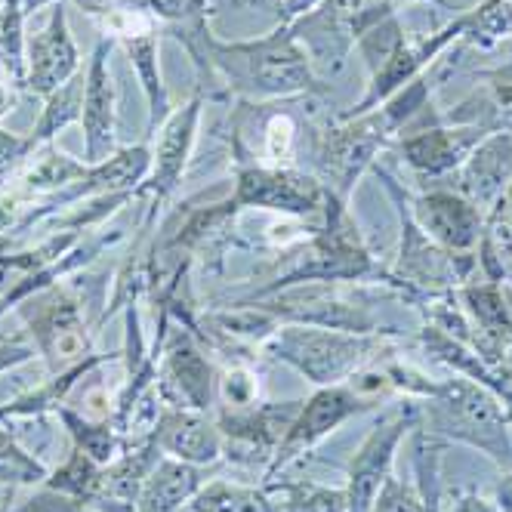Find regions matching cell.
<instances>
[{
  "label": "cell",
  "instance_id": "1",
  "mask_svg": "<svg viewBox=\"0 0 512 512\" xmlns=\"http://www.w3.org/2000/svg\"><path fill=\"white\" fill-rule=\"evenodd\" d=\"M207 53L219 84L226 87V93H238L241 99H290L327 93L290 22H278L263 38L241 44H226L210 34Z\"/></svg>",
  "mask_w": 512,
  "mask_h": 512
},
{
  "label": "cell",
  "instance_id": "2",
  "mask_svg": "<svg viewBox=\"0 0 512 512\" xmlns=\"http://www.w3.org/2000/svg\"><path fill=\"white\" fill-rule=\"evenodd\" d=\"M417 408L420 426L429 435L482 451L503 472L512 469V420L503 401L488 386L460 374L448 380H432L426 395L417 398Z\"/></svg>",
  "mask_w": 512,
  "mask_h": 512
},
{
  "label": "cell",
  "instance_id": "3",
  "mask_svg": "<svg viewBox=\"0 0 512 512\" xmlns=\"http://www.w3.org/2000/svg\"><path fill=\"white\" fill-rule=\"evenodd\" d=\"M463 34H466L463 13L454 16L445 28L426 34V38H420V41L405 38V28H401L398 16H386L380 25H374L358 41V53L371 71V84H368V90H364V96L358 99V105L340 112V118H355V115L371 112V108L386 102L392 93L408 87L445 50L460 44Z\"/></svg>",
  "mask_w": 512,
  "mask_h": 512
},
{
  "label": "cell",
  "instance_id": "4",
  "mask_svg": "<svg viewBox=\"0 0 512 512\" xmlns=\"http://www.w3.org/2000/svg\"><path fill=\"white\" fill-rule=\"evenodd\" d=\"M266 355L290 364L321 389L349 383L358 371L386 358L389 343L386 334H349L331 327L290 324L266 340Z\"/></svg>",
  "mask_w": 512,
  "mask_h": 512
},
{
  "label": "cell",
  "instance_id": "5",
  "mask_svg": "<svg viewBox=\"0 0 512 512\" xmlns=\"http://www.w3.org/2000/svg\"><path fill=\"white\" fill-rule=\"evenodd\" d=\"M392 142L395 133L386 127L377 108L355 118L334 115L312 136V155H315L321 186L340 201H349L361 173L371 170L377 155L386 152Z\"/></svg>",
  "mask_w": 512,
  "mask_h": 512
},
{
  "label": "cell",
  "instance_id": "6",
  "mask_svg": "<svg viewBox=\"0 0 512 512\" xmlns=\"http://www.w3.org/2000/svg\"><path fill=\"white\" fill-rule=\"evenodd\" d=\"M386 16H395V7L386 0H324L312 13L290 22V28L309 53L312 68L337 75L358 41Z\"/></svg>",
  "mask_w": 512,
  "mask_h": 512
},
{
  "label": "cell",
  "instance_id": "7",
  "mask_svg": "<svg viewBox=\"0 0 512 512\" xmlns=\"http://www.w3.org/2000/svg\"><path fill=\"white\" fill-rule=\"evenodd\" d=\"M28 334L34 337V349L44 355L50 374H62L78 368L93 352V334L87 324L84 300L62 284H53L41 294L25 300Z\"/></svg>",
  "mask_w": 512,
  "mask_h": 512
},
{
  "label": "cell",
  "instance_id": "8",
  "mask_svg": "<svg viewBox=\"0 0 512 512\" xmlns=\"http://www.w3.org/2000/svg\"><path fill=\"white\" fill-rule=\"evenodd\" d=\"M491 130L479 124H451L445 115L435 112V105H429L426 112H420L405 130L398 133V139L389 149L398 152V158L405 161L417 176L423 179H442L451 176L463 167L469 152L479 145Z\"/></svg>",
  "mask_w": 512,
  "mask_h": 512
},
{
  "label": "cell",
  "instance_id": "9",
  "mask_svg": "<svg viewBox=\"0 0 512 512\" xmlns=\"http://www.w3.org/2000/svg\"><path fill=\"white\" fill-rule=\"evenodd\" d=\"M380 401L371 398V395H361L355 386L349 383H340V386H321L315 395H309L294 423H290L287 435L281 438V445L266 469V482L278 479V472L284 466H290L297 457H303L306 451H312L321 438H327L331 432H337L346 420L352 417H361L368 411H377Z\"/></svg>",
  "mask_w": 512,
  "mask_h": 512
},
{
  "label": "cell",
  "instance_id": "10",
  "mask_svg": "<svg viewBox=\"0 0 512 512\" xmlns=\"http://www.w3.org/2000/svg\"><path fill=\"white\" fill-rule=\"evenodd\" d=\"M327 189L312 173L297 167H263L250 161V155L235 149V195L232 204L281 210L290 216H315L324 213Z\"/></svg>",
  "mask_w": 512,
  "mask_h": 512
},
{
  "label": "cell",
  "instance_id": "11",
  "mask_svg": "<svg viewBox=\"0 0 512 512\" xmlns=\"http://www.w3.org/2000/svg\"><path fill=\"white\" fill-rule=\"evenodd\" d=\"M417 423H420L417 398H405L401 405L389 408L374 423V429L355 451L349 472H346V494H349L352 512H371L380 488L392 475V463H395L401 442L408 438V432H414Z\"/></svg>",
  "mask_w": 512,
  "mask_h": 512
},
{
  "label": "cell",
  "instance_id": "12",
  "mask_svg": "<svg viewBox=\"0 0 512 512\" xmlns=\"http://www.w3.org/2000/svg\"><path fill=\"white\" fill-rule=\"evenodd\" d=\"M300 405L303 401H269V405H253L241 411L219 408L216 426L219 435H223V457L244 469H269Z\"/></svg>",
  "mask_w": 512,
  "mask_h": 512
},
{
  "label": "cell",
  "instance_id": "13",
  "mask_svg": "<svg viewBox=\"0 0 512 512\" xmlns=\"http://www.w3.org/2000/svg\"><path fill=\"white\" fill-rule=\"evenodd\" d=\"M201 112H204V96L195 93L186 105L173 108L167 115V121L158 127L155 133V149H152V167L149 176L136 189L133 198H149L152 210H149V223L155 219L158 207L179 189V179L189 167L192 149H195V136H198V124H201Z\"/></svg>",
  "mask_w": 512,
  "mask_h": 512
},
{
  "label": "cell",
  "instance_id": "14",
  "mask_svg": "<svg viewBox=\"0 0 512 512\" xmlns=\"http://www.w3.org/2000/svg\"><path fill=\"white\" fill-rule=\"evenodd\" d=\"M158 392L164 405L192 408L210 414L219 398V377L207 355L198 349L192 334L176 331L170 340L164 337L161 364H158Z\"/></svg>",
  "mask_w": 512,
  "mask_h": 512
},
{
  "label": "cell",
  "instance_id": "15",
  "mask_svg": "<svg viewBox=\"0 0 512 512\" xmlns=\"http://www.w3.org/2000/svg\"><path fill=\"white\" fill-rule=\"evenodd\" d=\"M408 210L414 223L451 253H475L485 229V213L466 201L457 189H429L408 195Z\"/></svg>",
  "mask_w": 512,
  "mask_h": 512
},
{
  "label": "cell",
  "instance_id": "16",
  "mask_svg": "<svg viewBox=\"0 0 512 512\" xmlns=\"http://www.w3.org/2000/svg\"><path fill=\"white\" fill-rule=\"evenodd\" d=\"M115 41L102 38L96 41V50L87 62V87H84V164H102L112 158L115 149V124H118V93L112 81V65H108V53H112Z\"/></svg>",
  "mask_w": 512,
  "mask_h": 512
},
{
  "label": "cell",
  "instance_id": "17",
  "mask_svg": "<svg viewBox=\"0 0 512 512\" xmlns=\"http://www.w3.org/2000/svg\"><path fill=\"white\" fill-rule=\"evenodd\" d=\"M81 71V53L68 31V13L59 4H53L50 22L28 38V75L25 90L34 96H50L65 81H71Z\"/></svg>",
  "mask_w": 512,
  "mask_h": 512
},
{
  "label": "cell",
  "instance_id": "18",
  "mask_svg": "<svg viewBox=\"0 0 512 512\" xmlns=\"http://www.w3.org/2000/svg\"><path fill=\"white\" fill-rule=\"evenodd\" d=\"M149 438L158 445L164 457L195 463V466H213L223 457V435H219L216 420L210 414L164 405Z\"/></svg>",
  "mask_w": 512,
  "mask_h": 512
},
{
  "label": "cell",
  "instance_id": "19",
  "mask_svg": "<svg viewBox=\"0 0 512 512\" xmlns=\"http://www.w3.org/2000/svg\"><path fill=\"white\" fill-rule=\"evenodd\" d=\"M509 182H512V133L494 130L475 145L463 167L457 170V192L482 213H488L494 201L506 192Z\"/></svg>",
  "mask_w": 512,
  "mask_h": 512
},
{
  "label": "cell",
  "instance_id": "20",
  "mask_svg": "<svg viewBox=\"0 0 512 512\" xmlns=\"http://www.w3.org/2000/svg\"><path fill=\"white\" fill-rule=\"evenodd\" d=\"M164 454L152 438H145L139 445H130L118 460L102 466V479L96 488V497L90 509L96 512H136V500L142 494V485L149 479V472L158 466Z\"/></svg>",
  "mask_w": 512,
  "mask_h": 512
},
{
  "label": "cell",
  "instance_id": "21",
  "mask_svg": "<svg viewBox=\"0 0 512 512\" xmlns=\"http://www.w3.org/2000/svg\"><path fill=\"white\" fill-rule=\"evenodd\" d=\"M87 173L84 161H75L71 155L53 149V145H44V149L34 152L25 167L10 179V192L22 201V204H34V201H47L56 192L68 189L71 182H78Z\"/></svg>",
  "mask_w": 512,
  "mask_h": 512
},
{
  "label": "cell",
  "instance_id": "22",
  "mask_svg": "<svg viewBox=\"0 0 512 512\" xmlns=\"http://www.w3.org/2000/svg\"><path fill=\"white\" fill-rule=\"evenodd\" d=\"M207 466L161 457L136 500V512H179L207 485Z\"/></svg>",
  "mask_w": 512,
  "mask_h": 512
},
{
  "label": "cell",
  "instance_id": "23",
  "mask_svg": "<svg viewBox=\"0 0 512 512\" xmlns=\"http://www.w3.org/2000/svg\"><path fill=\"white\" fill-rule=\"evenodd\" d=\"M479 266L485 269L488 281L506 284L512 275V182L506 192L494 201V207L485 213V229L479 241Z\"/></svg>",
  "mask_w": 512,
  "mask_h": 512
},
{
  "label": "cell",
  "instance_id": "24",
  "mask_svg": "<svg viewBox=\"0 0 512 512\" xmlns=\"http://www.w3.org/2000/svg\"><path fill=\"white\" fill-rule=\"evenodd\" d=\"M56 417L62 420L68 438H71V448L84 451L90 460H96L99 466H108L112 460H118L130 442L127 435L112 423V420H93V417H84L78 411H71L68 405H59L56 408Z\"/></svg>",
  "mask_w": 512,
  "mask_h": 512
},
{
  "label": "cell",
  "instance_id": "25",
  "mask_svg": "<svg viewBox=\"0 0 512 512\" xmlns=\"http://www.w3.org/2000/svg\"><path fill=\"white\" fill-rule=\"evenodd\" d=\"M84 87H87V71L81 68L75 78L65 81L59 90H53L44 99V112H41L38 124H34L31 133H28L34 149H44V145H50V139L59 130H65L68 124L81 121V112H84Z\"/></svg>",
  "mask_w": 512,
  "mask_h": 512
},
{
  "label": "cell",
  "instance_id": "26",
  "mask_svg": "<svg viewBox=\"0 0 512 512\" xmlns=\"http://www.w3.org/2000/svg\"><path fill=\"white\" fill-rule=\"evenodd\" d=\"M0 75L13 90H25L28 38L22 0H4V10H0Z\"/></svg>",
  "mask_w": 512,
  "mask_h": 512
},
{
  "label": "cell",
  "instance_id": "27",
  "mask_svg": "<svg viewBox=\"0 0 512 512\" xmlns=\"http://www.w3.org/2000/svg\"><path fill=\"white\" fill-rule=\"evenodd\" d=\"M266 494H281L275 512H352L346 488H324L309 479L297 482H266Z\"/></svg>",
  "mask_w": 512,
  "mask_h": 512
},
{
  "label": "cell",
  "instance_id": "28",
  "mask_svg": "<svg viewBox=\"0 0 512 512\" xmlns=\"http://www.w3.org/2000/svg\"><path fill=\"white\" fill-rule=\"evenodd\" d=\"M189 509L192 512H275V503L269 500L266 491L216 479V482H207L189 500Z\"/></svg>",
  "mask_w": 512,
  "mask_h": 512
},
{
  "label": "cell",
  "instance_id": "29",
  "mask_svg": "<svg viewBox=\"0 0 512 512\" xmlns=\"http://www.w3.org/2000/svg\"><path fill=\"white\" fill-rule=\"evenodd\" d=\"M463 19H466V34H463L466 47L491 50L500 41L512 38V4L509 0H482L479 7L466 10Z\"/></svg>",
  "mask_w": 512,
  "mask_h": 512
},
{
  "label": "cell",
  "instance_id": "30",
  "mask_svg": "<svg viewBox=\"0 0 512 512\" xmlns=\"http://www.w3.org/2000/svg\"><path fill=\"white\" fill-rule=\"evenodd\" d=\"M99 479H102V466L96 460H90L84 451L71 448V454L65 457L62 466H56L50 475H47V488L65 494V497H75L81 503H93L96 497V488H99Z\"/></svg>",
  "mask_w": 512,
  "mask_h": 512
},
{
  "label": "cell",
  "instance_id": "31",
  "mask_svg": "<svg viewBox=\"0 0 512 512\" xmlns=\"http://www.w3.org/2000/svg\"><path fill=\"white\" fill-rule=\"evenodd\" d=\"M47 475L50 469L16 442V435L7 429V423H0V488L44 485Z\"/></svg>",
  "mask_w": 512,
  "mask_h": 512
},
{
  "label": "cell",
  "instance_id": "32",
  "mask_svg": "<svg viewBox=\"0 0 512 512\" xmlns=\"http://www.w3.org/2000/svg\"><path fill=\"white\" fill-rule=\"evenodd\" d=\"M263 149L272 167H290L297 155V124L290 115H272L263 124Z\"/></svg>",
  "mask_w": 512,
  "mask_h": 512
},
{
  "label": "cell",
  "instance_id": "33",
  "mask_svg": "<svg viewBox=\"0 0 512 512\" xmlns=\"http://www.w3.org/2000/svg\"><path fill=\"white\" fill-rule=\"evenodd\" d=\"M256 392H260V386H256L253 374H247L241 368L223 374V380H219V398H223V408H232V411L253 408Z\"/></svg>",
  "mask_w": 512,
  "mask_h": 512
},
{
  "label": "cell",
  "instance_id": "34",
  "mask_svg": "<svg viewBox=\"0 0 512 512\" xmlns=\"http://www.w3.org/2000/svg\"><path fill=\"white\" fill-rule=\"evenodd\" d=\"M87 509H90L87 503H81L75 497H65V494L41 485L28 500H22L19 506H13L7 512H87Z\"/></svg>",
  "mask_w": 512,
  "mask_h": 512
},
{
  "label": "cell",
  "instance_id": "35",
  "mask_svg": "<svg viewBox=\"0 0 512 512\" xmlns=\"http://www.w3.org/2000/svg\"><path fill=\"white\" fill-rule=\"evenodd\" d=\"M451 512H500L494 500L475 494V491H454L451 494Z\"/></svg>",
  "mask_w": 512,
  "mask_h": 512
},
{
  "label": "cell",
  "instance_id": "36",
  "mask_svg": "<svg viewBox=\"0 0 512 512\" xmlns=\"http://www.w3.org/2000/svg\"><path fill=\"white\" fill-rule=\"evenodd\" d=\"M28 358H34V349L31 346H22V343H4L0 346V374L16 368V364H25Z\"/></svg>",
  "mask_w": 512,
  "mask_h": 512
},
{
  "label": "cell",
  "instance_id": "37",
  "mask_svg": "<svg viewBox=\"0 0 512 512\" xmlns=\"http://www.w3.org/2000/svg\"><path fill=\"white\" fill-rule=\"evenodd\" d=\"M321 4H324V0H278V16H281V22H294V19L312 13Z\"/></svg>",
  "mask_w": 512,
  "mask_h": 512
},
{
  "label": "cell",
  "instance_id": "38",
  "mask_svg": "<svg viewBox=\"0 0 512 512\" xmlns=\"http://www.w3.org/2000/svg\"><path fill=\"white\" fill-rule=\"evenodd\" d=\"M494 503H497L500 512H512V469L500 479V485L494 491Z\"/></svg>",
  "mask_w": 512,
  "mask_h": 512
},
{
  "label": "cell",
  "instance_id": "39",
  "mask_svg": "<svg viewBox=\"0 0 512 512\" xmlns=\"http://www.w3.org/2000/svg\"><path fill=\"white\" fill-rule=\"evenodd\" d=\"M491 392L503 401V408H506V414H509V420H512V371H503Z\"/></svg>",
  "mask_w": 512,
  "mask_h": 512
},
{
  "label": "cell",
  "instance_id": "40",
  "mask_svg": "<svg viewBox=\"0 0 512 512\" xmlns=\"http://www.w3.org/2000/svg\"><path fill=\"white\" fill-rule=\"evenodd\" d=\"M10 105H13V87L4 78H0V118L10 112Z\"/></svg>",
  "mask_w": 512,
  "mask_h": 512
},
{
  "label": "cell",
  "instance_id": "41",
  "mask_svg": "<svg viewBox=\"0 0 512 512\" xmlns=\"http://www.w3.org/2000/svg\"><path fill=\"white\" fill-rule=\"evenodd\" d=\"M389 7H401V4H442V0H386Z\"/></svg>",
  "mask_w": 512,
  "mask_h": 512
},
{
  "label": "cell",
  "instance_id": "42",
  "mask_svg": "<svg viewBox=\"0 0 512 512\" xmlns=\"http://www.w3.org/2000/svg\"><path fill=\"white\" fill-rule=\"evenodd\" d=\"M503 290H506V303H509V312H512V287H509V284H503Z\"/></svg>",
  "mask_w": 512,
  "mask_h": 512
},
{
  "label": "cell",
  "instance_id": "43",
  "mask_svg": "<svg viewBox=\"0 0 512 512\" xmlns=\"http://www.w3.org/2000/svg\"><path fill=\"white\" fill-rule=\"evenodd\" d=\"M506 284H509V287H512V275H509V281H506Z\"/></svg>",
  "mask_w": 512,
  "mask_h": 512
},
{
  "label": "cell",
  "instance_id": "44",
  "mask_svg": "<svg viewBox=\"0 0 512 512\" xmlns=\"http://www.w3.org/2000/svg\"><path fill=\"white\" fill-rule=\"evenodd\" d=\"M247 4H256V0H247Z\"/></svg>",
  "mask_w": 512,
  "mask_h": 512
},
{
  "label": "cell",
  "instance_id": "45",
  "mask_svg": "<svg viewBox=\"0 0 512 512\" xmlns=\"http://www.w3.org/2000/svg\"><path fill=\"white\" fill-rule=\"evenodd\" d=\"M509 4H512V0H509Z\"/></svg>",
  "mask_w": 512,
  "mask_h": 512
}]
</instances>
